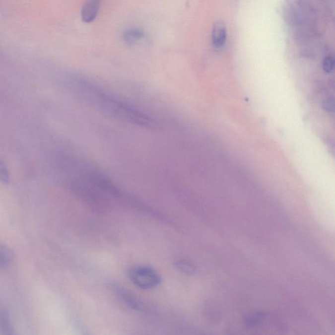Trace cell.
<instances>
[{
	"label": "cell",
	"instance_id": "30bf717a",
	"mask_svg": "<svg viewBox=\"0 0 335 335\" xmlns=\"http://www.w3.org/2000/svg\"><path fill=\"white\" fill-rule=\"evenodd\" d=\"M335 60L332 57H327L323 62V69L326 73H330L334 69Z\"/></svg>",
	"mask_w": 335,
	"mask_h": 335
},
{
	"label": "cell",
	"instance_id": "277c9868",
	"mask_svg": "<svg viewBox=\"0 0 335 335\" xmlns=\"http://www.w3.org/2000/svg\"><path fill=\"white\" fill-rule=\"evenodd\" d=\"M227 32L223 22H218L213 26L211 33V42L216 49H221L227 41Z\"/></svg>",
	"mask_w": 335,
	"mask_h": 335
},
{
	"label": "cell",
	"instance_id": "6da1fadb",
	"mask_svg": "<svg viewBox=\"0 0 335 335\" xmlns=\"http://www.w3.org/2000/svg\"><path fill=\"white\" fill-rule=\"evenodd\" d=\"M74 85L86 101L107 116L139 126L149 127L154 124L147 115L85 80L77 79Z\"/></svg>",
	"mask_w": 335,
	"mask_h": 335
},
{
	"label": "cell",
	"instance_id": "8992f818",
	"mask_svg": "<svg viewBox=\"0 0 335 335\" xmlns=\"http://www.w3.org/2000/svg\"><path fill=\"white\" fill-rule=\"evenodd\" d=\"M114 289L115 291L118 294L119 297L122 298L125 303L128 304L136 310L141 308V304L139 303V302L128 291L125 290L124 288L120 286H116V285H115Z\"/></svg>",
	"mask_w": 335,
	"mask_h": 335
},
{
	"label": "cell",
	"instance_id": "5b68a950",
	"mask_svg": "<svg viewBox=\"0 0 335 335\" xmlns=\"http://www.w3.org/2000/svg\"><path fill=\"white\" fill-rule=\"evenodd\" d=\"M144 34L139 28H129L124 31L123 34V39L127 44L133 45L136 44L143 38Z\"/></svg>",
	"mask_w": 335,
	"mask_h": 335
},
{
	"label": "cell",
	"instance_id": "3957f363",
	"mask_svg": "<svg viewBox=\"0 0 335 335\" xmlns=\"http://www.w3.org/2000/svg\"><path fill=\"white\" fill-rule=\"evenodd\" d=\"M100 1L96 0H90L86 1L82 6L81 9V18L82 21L85 23L93 22L99 13Z\"/></svg>",
	"mask_w": 335,
	"mask_h": 335
},
{
	"label": "cell",
	"instance_id": "7a4b0ae2",
	"mask_svg": "<svg viewBox=\"0 0 335 335\" xmlns=\"http://www.w3.org/2000/svg\"><path fill=\"white\" fill-rule=\"evenodd\" d=\"M129 278L132 282L139 288L151 289L160 284V277L151 267L148 266H135L129 270Z\"/></svg>",
	"mask_w": 335,
	"mask_h": 335
},
{
	"label": "cell",
	"instance_id": "7c38bea8",
	"mask_svg": "<svg viewBox=\"0 0 335 335\" xmlns=\"http://www.w3.org/2000/svg\"><path fill=\"white\" fill-rule=\"evenodd\" d=\"M323 107L327 112L335 113V100L328 99L324 102Z\"/></svg>",
	"mask_w": 335,
	"mask_h": 335
},
{
	"label": "cell",
	"instance_id": "9c48e42d",
	"mask_svg": "<svg viewBox=\"0 0 335 335\" xmlns=\"http://www.w3.org/2000/svg\"><path fill=\"white\" fill-rule=\"evenodd\" d=\"M0 176H1V182L3 184H7L9 182V173L7 166L3 162L0 164Z\"/></svg>",
	"mask_w": 335,
	"mask_h": 335
},
{
	"label": "cell",
	"instance_id": "8fae6325",
	"mask_svg": "<svg viewBox=\"0 0 335 335\" xmlns=\"http://www.w3.org/2000/svg\"><path fill=\"white\" fill-rule=\"evenodd\" d=\"M178 266L181 270L184 271V272L191 273L194 270L193 265L190 263L186 262V261H183V262L179 263Z\"/></svg>",
	"mask_w": 335,
	"mask_h": 335
},
{
	"label": "cell",
	"instance_id": "52a82bcc",
	"mask_svg": "<svg viewBox=\"0 0 335 335\" xmlns=\"http://www.w3.org/2000/svg\"><path fill=\"white\" fill-rule=\"evenodd\" d=\"M1 327L3 335H15L6 310L4 311L2 310L1 311Z\"/></svg>",
	"mask_w": 335,
	"mask_h": 335
},
{
	"label": "cell",
	"instance_id": "4fadbf2b",
	"mask_svg": "<svg viewBox=\"0 0 335 335\" xmlns=\"http://www.w3.org/2000/svg\"><path fill=\"white\" fill-rule=\"evenodd\" d=\"M261 317L259 314H252L248 318L247 321L250 324H256L257 323L260 322Z\"/></svg>",
	"mask_w": 335,
	"mask_h": 335
},
{
	"label": "cell",
	"instance_id": "ba28073f",
	"mask_svg": "<svg viewBox=\"0 0 335 335\" xmlns=\"http://www.w3.org/2000/svg\"><path fill=\"white\" fill-rule=\"evenodd\" d=\"M13 260V254L9 248L3 245L0 248V266L1 268L9 266Z\"/></svg>",
	"mask_w": 335,
	"mask_h": 335
}]
</instances>
